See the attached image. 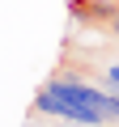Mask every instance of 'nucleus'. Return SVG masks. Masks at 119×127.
Returning <instances> with one entry per match:
<instances>
[{"label":"nucleus","instance_id":"nucleus-1","mask_svg":"<svg viewBox=\"0 0 119 127\" xmlns=\"http://www.w3.org/2000/svg\"><path fill=\"white\" fill-rule=\"evenodd\" d=\"M102 85L119 93V59H106V64H102Z\"/></svg>","mask_w":119,"mask_h":127}]
</instances>
